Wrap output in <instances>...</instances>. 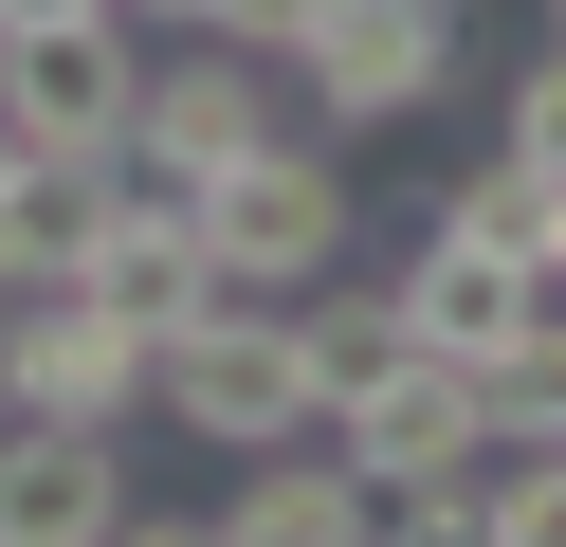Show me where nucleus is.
Segmentation results:
<instances>
[{"mask_svg": "<svg viewBox=\"0 0 566 547\" xmlns=\"http://www.w3.org/2000/svg\"><path fill=\"white\" fill-rule=\"evenodd\" d=\"M201 255H220V292H256V311H293L311 274H347V165L274 128L256 165H220V182H201Z\"/></svg>", "mask_w": 566, "mask_h": 547, "instance_id": "1", "label": "nucleus"}, {"mask_svg": "<svg viewBox=\"0 0 566 547\" xmlns=\"http://www.w3.org/2000/svg\"><path fill=\"white\" fill-rule=\"evenodd\" d=\"M457 36H475V0H329L293 36V92L311 128H420L457 92Z\"/></svg>", "mask_w": 566, "mask_h": 547, "instance_id": "2", "label": "nucleus"}, {"mask_svg": "<svg viewBox=\"0 0 566 547\" xmlns=\"http://www.w3.org/2000/svg\"><path fill=\"white\" fill-rule=\"evenodd\" d=\"M165 420L184 438H220V456H274V438H329L311 420V365H293V311H256V292H220V311L165 347Z\"/></svg>", "mask_w": 566, "mask_h": 547, "instance_id": "3", "label": "nucleus"}, {"mask_svg": "<svg viewBox=\"0 0 566 547\" xmlns=\"http://www.w3.org/2000/svg\"><path fill=\"white\" fill-rule=\"evenodd\" d=\"M165 383V347L111 311V292H0V420H128Z\"/></svg>", "mask_w": 566, "mask_h": 547, "instance_id": "4", "label": "nucleus"}, {"mask_svg": "<svg viewBox=\"0 0 566 547\" xmlns=\"http://www.w3.org/2000/svg\"><path fill=\"white\" fill-rule=\"evenodd\" d=\"M0 128H19V146H55V165H128V128H147V19L0 36Z\"/></svg>", "mask_w": 566, "mask_h": 547, "instance_id": "5", "label": "nucleus"}, {"mask_svg": "<svg viewBox=\"0 0 566 547\" xmlns=\"http://www.w3.org/2000/svg\"><path fill=\"white\" fill-rule=\"evenodd\" d=\"M274 128H293L274 55L201 36V55H147V128H128V165H165V182H220V165H256Z\"/></svg>", "mask_w": 566, "mask_h": 547, "instance_id": "6", "label": "nucleus"}, {"mask_svg": "<svg viewBox=\"0 0 566 547\" xmlns=\"http://www.w3.org/2000/svg\"><path fill=\"white\" fill-rule=\"evenodd\" d=\"M128 529V420H0V547H111Z\"/></svg>", "mask_w": 566, "mask_h": 547, "instance_id": "7", "label": "nucleus"}, {"mask_svg": "<svg viewBox=\"0 0 566 547\" xmlns=\"http://www.w3.org/2000/svg\"><path fill=\"white\" fill-rule=\"evenodd\" d=\"M329 438H347L366 493H420V474H475V456H493V401H475V365H457V347H420L402 383H366Z\"/></svg>", "mask_w": 566, "mask_h": 547, "instance_id": "8", "label": "nucleus"}, {"mask_svg": "<svg viewBox=\"0 0 566 547\" xmlns=\"http://www.w3.org/2000/svg\"><path fill=\"white\" fill-rule=\"evenodd\" d=\"M111 219H128V165L19 146V182H0V292H74L92 255H111Z\"/></svg>", "mask_w": 566, "mask_h": 547, "instance_id": "9", "label": "nucleus"}, {"mask_svg": "<svg viewBox=\"0 0 566 547\" xmlns=\"http://www.w3.org/2000/svg\"><path fill=\"white\" fill-rule=\"evenodd\" d=\"M548 311V274H530V255H493V238H457V219H420V255H402V328L420 347H512V328Z\"/></svg>", "mask_w": 566, "mask_h": 547, "instance_id": "10", "label": "nucleus"}, {"mask_svg": "<svg viewBox=\"0 0 566 547\" xmlns=\"http://www.w3.org/2000/svg\"><path fill=\"white\" fill-rule=\"evenodd\" d=\"M220 547H384V493L347 474V438H329V456H311V438H274V456L220 493Z\"/></svg>", "mask_w": 566, "mask_h": 547, "instance_id": "11", "label": "nucleus"}, {"mask_svg": "<svg viewBox=\"0 0 566 547\" xmlns=\"http://www.w3.org/2000/svg\"><path fill=\"white\" fill-rule=\"evenodd\" d=\"M293 365H311V420H347L366 383H402V365H420L402 274H311V292H293Z\"/></svg>", "mask_w": 566, "mask_h": 547, "instance_id": "12", "label": "nucleus"}, {"mask_svg": "<svg viewBox=\"0 0 566 547\" xmlns=\"http://www.w3.org/2000/svg\"><path fill=\"white\" fill-rule=\"evenodd\" d=\"M475 401H493V438H512V456H566V292L512 328V347H475Z\"/></svg>", "mask_w": 566, "mask_h": 547, "instance_id": "13", "label": "nucleus"}, {"mask_svg": "<svg viewBox=\"0 0 566 547\" xmlns=\"http://www.w3.org/2000/svg\"><path fill=\"white\" fill-rule=\"evenodd\" d=\"M548 201H566V182H548V165H512V146H493L475 182H439V219H457V238H493V255H530V274H548Z\"/></svg>", "mask_w": 566, "mask_h": 547, "instance_id": "14", "label": "nucleus"}, {"mask_svg": "<svg viewBox=\"0 0 566 547\" xmlns=\"http://www.w3.org/2000/svg\"><path fill=\"white\" fill-rule=\"evenodd\" d=\"M493 529V456L475 474H420V493H384V547H475Z\"/></svg>", "mask_w": 566, "mask_h": 547, "instance_id": "15", "label": "nucleus"}, {"mask_svg": "<svg viewBox=\"0 0 566 547\" xmlns=\"http://www.w3.org/2000/svg\"><path fill=\"white\" fill-rule=\"evenodd\" d=\"M475 547H566V456H512L493 438V529Z\"/></svg>", "mask_w": 566, "mask_h": 547, "instance_id": "16", "label": "nucleus"}, {"mask_svg": "<svg viewBox=\"0 0 566 547\" xmlns=\"http://www.w3.org/2000/svg\"><path fill=\"white\" fill-rule=\"evenodd\" d=\"M493 146H512V165H548V182H566V55H530V73H512V128H493Z\"/></svg>", "mask_w": 566, "mask_h": 547, "instance_id": "17", "label": "nucleus"}, {"mask_svg": "<svg viewBox=\"0 0 566 547\" xmlns=\"http://www.w3.org/2000/svg\"><path fill=\"white\" fill-rule=\"evenodd\" d=\"M311 19H329V0H220V36H238V55H274V73H293V36Z\"/></svg>", "mask_w": 566, "mask_h": 547, "instance_id": "18", "label": "nucleus"}, {"mask_svg": "<svg viewBox=\"0 0 566 547\" xmlns=\"http://www.w3.org/2000/svg\"><path fill=\"white\" fill-rule=\"evenodd\" d=\"M111 19H147V36H220V0H111Z\"/></svg>", "mask_w": 566, "mask_h": 547, "instance_id": "19", "label": "nucleus"}, {"mask_svg": "<svg viewBox=\"0 0 566 547\" xmlns=\"http://www.w3.org/2000/svg\"><path fill=\"white\" fill-rule=\"evenodd\" d=\"M55 19H111V0H0V36H55Z\"/></svg>", "mask_w": 566, "mask_h": 547, "instance_id": "20", "label": "nucleus"}, {"mask_svg": "<svg viewBox=\"0 0 566 547\" xmlns=\"http://www.w3.org/2000/svg\"><path fill=\"white\" fill-rule=\"evenodd\" d=\"M111 547H220V529H184V511H128V529Z\"/></svg>", "mask_w": 566, "mask_h": 547, "instance_id": "21", "label": "nucleus"}, {"mask_svg": "<svg viewBox=\"0 0 566 547\" xmlns=\"http://www.w3.org/2000/svg\"><path fill=\"white\" fill-rule=\"evenodd\" d=\"M548 292H566V201H548Z\"/></svg>", "mask_w": 566, "mask_h": 547, "instance_id": "22", "label": "nucleus"}, {"mask_svg": "<svg viewBox=\"0 0 566 547\" xmlns=\"http://www.w3.org/2000/svg\"><path fill=\"white\" fill-rule=\"evenodd\" d=\"M0 182H19V128H0Z\"/></svg>", "mask_w": 566, "mask_h": 547, "instance_id": "23", "label": "nucleus"}, {"mask_svg": "<svg viewBox=\"0 0 566 547\" xmlns=\"http://www.w3.org/2000/svg\"><path fill=\"white\" fill-rule=\"evenodd\" d=\"M548 55H566V0H548Z\"/></svg>", "mask_w": 566, "mask_h": 547, "instance_id": "24", "label": "nucleus"}]
</instances>
